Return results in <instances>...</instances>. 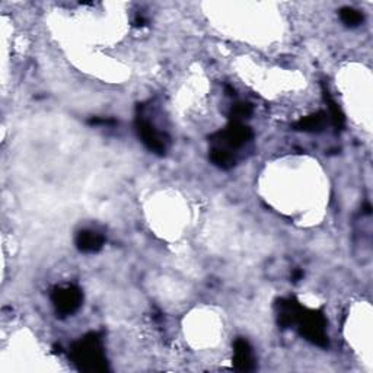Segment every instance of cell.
<instances>
[{
	"label": "cell",
	"mask_w": 373,
	"mask_h": 373,
	"mask_svg": "<svg viewBox=\"0 0 373 373\" xmlns=\"http://www.w3.org/2000/svg\"><path fill=\"white\" fill-rule=\"evenodd\" d=\"M70 357L82 372H106L108 363L98 334H88L70 348Z\"/></svg>",
	"instance_id": "obj_1"
},
{
	"label": "cell",
	"mask_w": 373,
	"mask_h": 373,
	"mask_svg": "<svg viewBox=\"0 0 373 373\" xmlns=\"http://www.w3.org/2000/svg\"><path fill=\"white\" fill-rule=\"evenodd\" d=\"M296 326L299 332L302 334L308 341L315 344L318 347H327L328 346V337H327V321L324 315L318 310H309L302 308L300 315L297 318Z\"/></svg>",
	"instance_id": "obj_2"
},
{
	"label": "cell",
	"mask_w": 373,
	"mask_h": 373,
	"mask_svg": "<svg viewBox=\"0 0 373 373\" xmlns=\"http://www.w3.org/2000/svg\"><path fill=\"white\" fill-rule=\"evenodd\" d=\"M252 137V131L249 127L240 122H231L221 133L212 137L213 146H221L225 149H236L245 144Z\"/></svg>",
	"instance_id": "obj_3"
},
{
	"label": "cell",
	"mask_w": 373,
	"mask_h": 373,
	"mask_svg": "<svg viewBox=\"0 0 373 373\" xmlns=\"http://www.w3.org/2000/svg\"><path fill=\"white\" fill-rule=\"evenodd\" d=\"M136 130L139 133V137L144 143V146L149 150L161 156L166 153L170 139H168L163 133H159V131L153 127V124H150L143 115H137L136 118Z\"/></svg>",
	"instance_id": "obj_4"
},
{
	"label": "cell",
	"mask_w": 373,
	"mask_h": 373,
	"mask_svg": "<svg viewBox=\"0 0 373 373\" xmlns=\"http://www.w3.org/2000/svg\"><path fill=\"white\" fill-rule=\"evenodd\" d=\"M52 300L58 314L71 315L82 306L83 295L76 286H65L56 289L52 295Z\"/></svg>",
	"instance_id": "obj_5"
},
{
	"label": "cell",
	"mask_w": 373,
	"mask_h": 373,
	"mask_svg": "<svg viewBox=\"0 0 373 373\" xmlns=\"http://www.w3.org/2000/svg\"><path fill=\"white\" fill-rule=\"evenodd\" d=\"M234 366L239 372H251L256 369V359L249 343L238 339L234 344Z\"/></svg>",
	"instance_id": "obj_6"
},
{
	"label": "cell",
	"mask_w": 373,
	"mask_h": 373,
	"mask_svg": "<svg viewBox=\"0 0 373 373\" xmlns=\"http://www.w3.org/2000/svg\"><path fill=\"white\" fill-rule=\"evenodd\" d=\"M275 310H278V319L280 327L289 328L296 326L302 306H300L295 299H280L275 302Z\"/></svg>",
	"instance_id": "obj_7"
},
{
	"label": "cell",
	"mask_w": 373,
	"mask_h": 373,
	"mask_svg": "<svg viewBox=\"0 0 373 373\" xmlns=\"http://www.w3.org/2000/svg\"><path fill=\"white\" fill-rule=\"evenodd\" d=\"M104 242H105L104 236L95 231H80L76 236L78 249L82 252H87V254L100 251L104 247Z\"/></svg>",
	"instance_id": "obj_8"
},
{
	"label": "cell",
	"mask_w": 373,
	"mask_h": 373,
	"mask_svg": "<svg viewBox=\"0 0 373 373\" xmlns=\"http://www.w3.org/2000/svg\"><path fill=\"white\" fill-rule=\"evenodd\" d=\"M327 124V115L324 113L312 114L305 118H300L295 124V128L299 131H306V133H318V131L324 130Z\"/></svg>",
	"instance_id": "obj_9"
},
{
	"label": "cell",
	"mask_w": 373,
	"mask_h": 373,
	"mask_svg": "<svg viewBox=\"0 0 373 373\" xmlns=\"http://www.w3.org/2000/svg\"><path fill=\"white\" fill-rule=\"evenodd\" d=\"M322 92H324V100H326V102H327V105H328L330 117H331V122H332L334 127H335L337 130H343L344 123H346V118H344L343 111L340 110V106L337 105V102L332 100V96L330 95V92H328V89L326 88V85H322Z\"/></svg>",
	"instance_id": "obj_10"
},
{
	"label": "cell",
	"mask_w": 373,
	"mask_h": 373,
	"mask_svg": "<svg viewBox=\"0 0 373 373\" xmlns=\"http://www.w3.org/2000/svg\"><path fill=\"white\" fill-rule=\"evenodd\" d=\"M210 159L216 166L222 168V170H231V168L235 166L234 155L227 149L221 148V146H213L212 148Z\"/></svg>",
	"instance_id": "obj_11"
},
{
	"label": "cell",
	"mask_w": 373,
	"mask_h": 373,
	"mask_svg": "<svg viewBox=\"0 0 373 373\" xmlns=\"http://www.w3.org/2000/svg\"><path fill=\"white\" fill-rule=\"evenodd\" d=\"M340 18L346 23L347 27H357L363 22V16L360 12L352 9V8H343L340 10Z\"/></svg>",
	"instance_id": "obj_12"
},
{
	"label": "cell",
	"mask_w": 373,
	"mask_h": 373,
	"mask_svg": "<svg viewBox=\"0 0 373 373\" xmlns=\"http://www.w3.org/2000/svg\"><path fill=\"white\" fill-rule=\"evenodd\" d=\"M251 114H252V105L248 102H238L232 106V110H231L232 122L242 123V120L249 118Z\"/></svg>",
	"instance_id": "obj_13"
}]
</instances>
